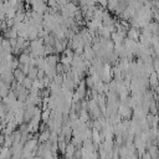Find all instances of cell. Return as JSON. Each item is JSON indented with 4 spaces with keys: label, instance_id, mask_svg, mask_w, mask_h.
<instances>
[{
    "label": "cell",
    "instance_id": "cell-1",
    "mask_svg": "<svg viewBox=\"0 0 159 159\" xmlns=\"http://www.w3.org/2000/svg\"><path fill=\"white\" fill-rule=\"evenodd\" d=\"M139 35H140V29H137V27H133V26H129V29L127 30V37L132 39V40H138L139 39Z\"/></svg>",
    "mask_w": 159,
    "mask_h": 159
},
{
    "label": "cell",
    "instance_id": "cell-2",
    "mask_svg": "<svg viewBox=\"0 0 159 159\" xmlns=\"http://www.w3.org/2000/svg\"><path fill=\"white\" fill-rule=\"evenodd\" d=\"M45 61H46V63H48V65L56 66V63L60 61V56H58V53H51V55L45 56Z\"/></svg>",
    "mask_w": 159,
    "mask_h": 159
},
{
    "label": "cell",
    "instance_id": "cell-3",
    "mask_svg": "<svg viewBox=\"0 0 159 159\" xmlns=\"http://www.w3.org/2000/svg\"><path fill=\"white\" fill-rule=\"evenodd\" d=\"M50 129H45V130H41L40 132V135H39V138H37V142L39 143H43V142H46V140H48V138H50Z\"/></svg>",
    "mask_w": 159,
    "mask_h": 159
},
{
    "label": "cell",
    "instance_id": "cell-4",
    "mask_svg": "<svg viewBox=\"0 0 159 159\" xmlns=\"http://www.w3.org/2000/svg\"><path fill=\"white\" fill-rule=\"evenodd\" d=\"M17 60L20 63H29L30 62V55L25 53V52H21L19 56H17Z\"/></svg>",
    "mask_w": 159,
    "mask_h": 159
},
{
    "label": "cell",
    "instance_id": "cell-5",
    "mask_svg": "<svg viewBox=\"0 0 159 159\" xmlns=\"http://www.w3.org/2000/svg\"><path fill=\"white\" fill-rule=\"evenodd\" d=\"M21 84H22L26 89H30V88H31V86H32V78H30L29 76H25V78L22 80Z\"/></svg>",
    "mask_w": 159,
    "mask_h": 159
},
{
    "label": "cell",
    "instance_id": "cell-6",
    "mask_svg": "<svg viewBox=\"0 0 159 159\" xmlns=\"http://www.w3.org/2000/svg\"><path fill=\"white\" fill-rule=\"evenodd\" d=\"M45 76V71L43 68H37V73H36V78H42Z\"/></svg>",
    "mask_w": 159,
    "mask_h": 159
},
{
    "label": "cell",
    "instance_id": "cell-7",
    "mask_svg": "<svg viewBox=\"0 0 159 159\" xmlns=\"http://www.w3.org/2000/svg\"><path fill=\"white\" fill-rule=\"evenodd\" d=\"M9 42H10V46L11 47H15L16 46V39H9Z\"/></svg>",
    "mask_w": 159,
    "mask_h": 159
}]
</instances>
